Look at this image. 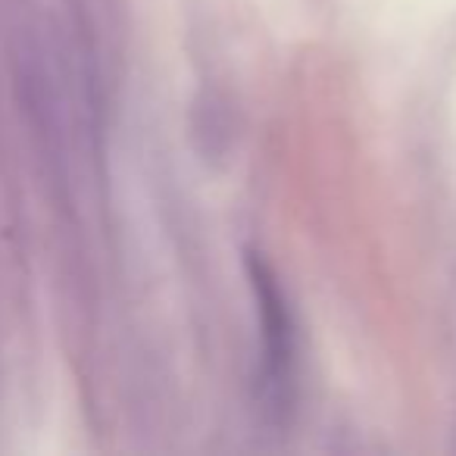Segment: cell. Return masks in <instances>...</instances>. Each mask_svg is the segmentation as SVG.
<instances>
[{"instance_id":"6da1fadb","label":"cell","mask_w":456,"mask_h":456,"mask_svg":"<svg viewBox=\"0 0 456 456\" xmlns=\"http://www.w3.org/2000/svg\"><path fill=\"white\" fill-rule=\"evenodd\" d=\"M248 275L256 297L263 329V387L266 397H281L291 381L294 362V322L288 300L279 288V279L260 254H248Z\"/></svg>"}]
</instances>
